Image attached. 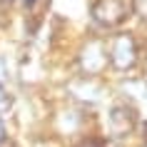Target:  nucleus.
Masks as SVG:
<instances>
[{
    "mask_svg": "<svg viewBox=\"0 0 147 147\" xmlns=\"http://www.w3.org/2000/svg\"><path fill=\"white\" fill-rule=\"evenodd\" d=\"M127 10L130 8L125 0H97L92 5V18L105 28H115L127 18Z\"/></svg>",
    "mask_w": 147,
    "mask_h": 147,
    "instance_id": "nucleus-1",
    "label": "nucleus"
},
{
    "mask_svg": "<svg viewBox=\"0 0 147 147\" xmlns=\"http://www.w3.org/2000/svg\"><path fill=\"white\" fill-rule=\"evenodd\" d=\"M110 62L117 70H130L137 62V45L132 35H117L112 47H110Z\"/></svg>",
    "mask_w": 147,
    "mask_h": 147,
    "instance_id": "nucleus-2",
    "label": "nucleus"
},
{
    "mask_svg": "<svg viewBox=\"0 0 147 147\" xmlns=\"http://www.w3.org/2000/svg\"><path fill=\"white\" fill-rule=\"evenodd\" d=\"M135 122H137V115L127 105H115L107 115V130L112 137H127L135 130Z\"/></svg>",
    "mask_w": 147,
    "mask_h": 147,
    "instance_id": "nucleus-3",
    "label": "nucleus"
},
{
    "mask_svg": "<svg viewBox=\"0 0 147 147\" xmlns=\"http://www.w3.org/2000/svg\"><path fill=\"white\" fill-rule=\"evenodd\" d=\"M110 55L105 53V47H102V42H87V47L82 50V55H80V65H82V70H85L87 75H97L105 65H107Z\"/></svg>",
    "mask_w": 147,
    "mask_h": 147,
    "instance_id": "nucleus-4",
    "label": "nucleus"
},
{
    "mask_svg": "<svg viewBox=\"0 0 147 147\" xmlns=\"http://www.w3.org/2000/svg\"><path fill=\"white\" fill-rule=\"evenodd\" d=\"M10 105H13V97H10V95L0 87V115H3V112H8Z\"/></svg>",
    "mask_w": 147,
    "mask_h": 147,
    "instance_id": "nucleus-5",
    "label": "nucleus"
},
{
    "mask_svg": "<svg viewBox=\"0 0 147 147\" xmlns=\"http://www.w3.org/2000/svg\"><path fill=\"white\" fill-rule=\"evenodd\" d=\"M135 13L142 20H147V0H135Z\"/></svg>",
    "mask_w": 147,
    "mask_h": 147,
    "instance_id": "nucleus-6",
    "label": "nucleus"
},
{
    "mask_svg": "<svg viewBox=\"0 0 147 147\" xmlns=\"http://www.w3.org/2000/svg\"><path fill=\"white\" fill-rule=\"evenodd\" d=\"M8 78V67H5V62H3V57H0V82Z\"/></svg>",
    "mask_w": 147,
    "mask_h": 147,
    "instance_id": "nucleus-7",
    "label": "nucleus"
},
{
    "mask_svg": "<svg viewBox=\"0 0 147 147\" xmlns=\"http://www.w3.org/2000/svg\"><path fill=\"white\" fill-rule=\"evenodd\" d=\"M80 147H102V145L97 142V140H87V142H82Z\"/></svg>",
    "mask_w": 147,
    "mask_h": 147,
    "instance_id": "nucleus-8",
    "label": "nucleus"
},
{
    "mask_svg": "<svg viewBox=\"0 0 147 147\" xmlns=\"http://www.w3.org/2000/svg\"><path fill=\"white\" fill-rule=\"evenodd\" d=\"M0 147H15V145H13L10 140H3V142H0Z\"/></svg>",
    "mask_w": 147,
    "mask_h": 147,
    "instance_id": "nucleus-9",
    "label": "nucleus"
},
{
    "mask_svg": "<svg viewBox=\"0 0 147 147\" xmlns=\"http://www.w3.org/2000/svg\"><path fill=\"white\" fill-rule=\"evenodd\" d=\"M5 140V127H3V122H0V142Z\"/></svg>",
    "mask_w": 147,
    "mask_h": 147,
    "instance_id": "nucleus-10",
    "label": "nucleus"
},
{
    "mask_svg": "<svg viewBox=\"0 0 147 147\" xmlns=\"http://www.w3.org/2000/svg\"><path fill=\"white\" fill-rule=\"evenodd\" d=\"M35 3H38V0H25V5H35Z\"/></svg>",
    "mask_w": 147,
    "mask_h": 147,
    "instance_id": "nucleus-11",
    "label": "nucleus"
},
{
    "mask_svg": "<svg viewBox=\"0 0 147 147\" xmlns=\"http://www.w3.org/2000/svg\"><path fill=\"white\" fill-rule=\"evenodd\" d=\"M145 147H147V145H145Z\"/></svg>",
    "mask_w": 147,
    "mask_h": 147,
    "instance_id": "nucleus-12",
    "label": "nucleus"
}]
</instances>
